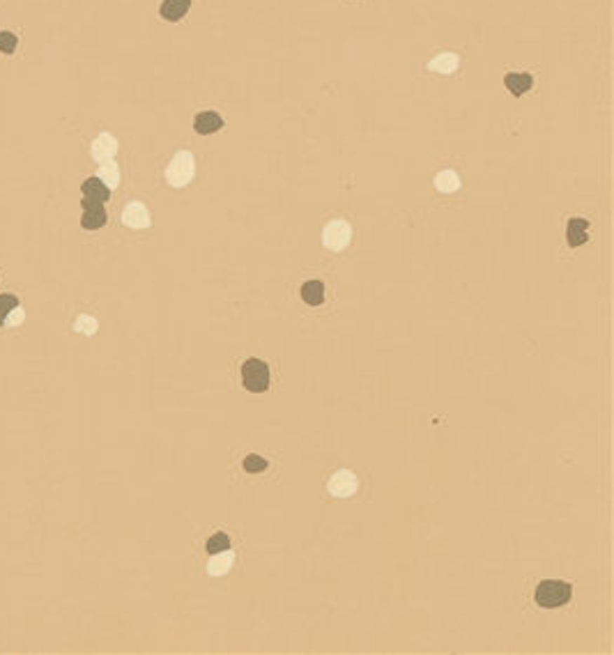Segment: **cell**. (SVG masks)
Masks as SVG:
<instances>
[{
  "mask_svg": "<svg viewBox=\"0 0 614 655\" xmlns=\"http://www.w3.org/2000/svg\"><path fill=\"white\" fill-rule=\"evenodd\" d=\"M570 595H573V588L566 582H559V579H543V582H538L536 591H534V600L538 607H545V609H557V607H563Z\"/></svg>",
  "mask_w": 614,
  "mask_h": 655,
  "instance_id": "6da1fadb",
  "label": "cell"
},
{
  "mask_svg": "<svg viewBox=\"0 0 614 655\" xmlns=\"http://www.w3.org/2000/svg\"><path fill=\"white\" fill-rule=\"evenodd\" d=\"M194 175H196V156L189 150L178 152L168 163V168H166V182L175 189L187 187L194 180Z\"/></svg>",
  "mask_w": 614,
  "mask_h": 655,
  "instance_id": "7a4b0ae2",
  "label": "cell"
},
{
  "mask_svg": "<svg viewBox=\"0 0 614 655\" xmlns=\"http://www.w3.org/2000/svg\"><path fill=\"white\" fill-rule=\"evenodd\" d=\"M242 384L251 393H265L269 389V366L260 359H246L242 363Z\"/></svg>",
  "mask_w": 614,
  "mask_h": 655,
  "instance_id": "3957f363",
  "label": "cell"
},
{
  "mask_svg": "<svg viewBox=\"0 0 614 655\" xmlns=\"http://www.w3.org/2000/svg\"><path fill=\"white\" fill-rule=\"evenodd\" d=\"M350 242H352V228H350V223L343 219L329 221L325 230H322V244L334 253L345 251V248L350 246Z\"/></svg>",
  "mask_w": 614,
  "mask_h": 655,
  "instance_id": "277c9868",
  "label": "cell"
},
{
  "mask_svg": "<svg viewBox=\"0 0 614 655\" xmlns=\"http://www.w3.org/2000/svg\"><path fill=\"white\" fill-rule=\"evenodd\" d=\"M327 490L331 497H336V499H347V497H352L359 490V480H356V476L350 469H338L336 474H331Z\"/></svg>",
  "mask_w": 614,
  "mask_h": 655,
  "instance_id": "5b68a950",
  "label": "cell"
},
{
  "mask_svg": "<svg viewBox=\"0 0 614 655\" xmlns=\"http://www.w3.org/2000/svg\"><path fill=\"white\" fill-rule=\"evenodd\" d=\"M122 223H124L127 228L143 230V228H150L152 219H150V212H147V207H145L143 203L134 201V203H129L127 207H124V212H122Z\"/></svg>",
  "mask_w": 614,
  "mask_h": 655,
  "instance_id": "8992f818",
  "label": "cell"
},
{
  "mask_svg": "<svg viewBox=\"0 0 614 655\" xmlns=\"http://www.w3.org/2000/svg\"><path fill=\"white\" fill-rule=\"evenodd\" d=\"M90 152H93V159L99 161V163L113 161V156L118 154V140L104 131V134H99L93 140V147H90Z\"/></svg>",
  "mask_w": 614,
  "mask_h": 655,
  "instance_id": "52a82bcc",
  "label": "cell"
},
{
  "mask_svg": "<svg viewBox=\"0 0 614 655\" xmlns=\"http://www.w3.org/2000/svg\"><path fill=\"white\" fill-rule=\"evenodd\" d=\"M106 223V210L104 203H93L83 198V217H81V226L86 230H99Z\"/></svg>",
  "mask_w": 614,
  "mask_h": 655,
  "instance_id": "ba28073f",
  "label": "cell"
},
{
  "mask_svg": "<svg viewBox=\"0 0 614 655\" xmlns=\"http://www.w3.org/2000/svg\"><path fill=\"white\" fill-rule=\"evenodd\" d=\"M194 129H196V134H201V136L217 134V131L223 129V120H221L219 113H214V111H203V113L196 115Z\"/></svg>",
  "mask_w": 614,
  "mask_h": 655,
  "instance_id": "9c48e42d",
  "label": "cell"
},
{
  "mask_svg": "<svg viewBox=\"0 0 614 655\" xmlns=\"http://www.w3.org/2000/svg\"><path fill=\"white\" fill-rule=\"evenodd\" d=\"M81 191H83V198H86V201H93V203H106L111 196V189L106 187L99 177H90V180L83 182Z\"/></svg>",
  "mask_w": 614,
  "mask_h": 655,
  "instance_id": "30bf717a",
  "label": "cell"
},
{
  "mask_svg": "<svg viewBox=\"0 0 614 655\" xmlns=\"http://www.w3.org/2000/svg\"><path fill=\"white\" fill-rule=\"evenodd\" d=\"M232 563H235V554H232L230 550H223V552L212 554L210 563H207V575H210V577H221V575H226L228 570L232 568Z\"/></svg>",
  "mask_w": 614,
  "mask_h": 655,
  "instance_id": "8fae6325",
  "label": "cell"
},
{
  "mask_svg": "<svg viewBox=\"0 0 614 655\" xmlns=\"http://www.w3.org/2000/svg\"><path fill=\"white\" fill-rule=\"evenodd\" d=\"M504 83H506V88H509V93H513L516 97H522L525 93H529V90H532V86H534V79H532V74H525V72H511V74H506Z\"/></svg>",
  "mask_w": 614,
  "mask_h": 655,
  "instance_id": "7c38bea8",
  "label": "cell"
},
{
  "mask_svg": "<svg viewBox=\"0 0 614 655\" xmlns=\"http://www.w3.org/2000/svg\"><path fill=\"white\" fill-rule=\"evenodd\" d=\"M189 7H192V0H163L161 7H159V14L166 21L175 23L180 19H185Z\"/></svg>",
  "mask_w": 614,
  "mask_h": 655,
  "instance_id": "4fadbf2b",
  "label": "cell"
},
{
  "mask_svg": "<svg viewBox=\"0 0 614 655\" xmlns=\"http://www.w3.org/2000/svg\"><path fill=\"white\" fill-rule=\"evenodd\" d=\"M589 221H585V219H570L568 221V230H566V237H568V246H573V248H578V246H582V244H587V239H589Z\"/></svg>",
  "mask_w": 614,
  "mask_h": 655,
  "instance_id": "5bb4252c",
  "label": "cell"
},
{
  "mask_svg": "<svg viewBox=\"0 0 614 655\" xmlns=\"http://www.w3.org/2000/svg\"><path fill=\"white\" fill-rule=\"evenodd\" d=\"M458 65H460V58L455 53H439L428 62V69L437 72V74H446V76H449V74H453L455 69H458Z\"/></svg>",
  "mask_w": 614,
  "mask_h": 655,
  "instance_id": "9a60e30c",
  "label": "cell"
},
{
  "mask_svg": "<svg viewBox=\"0 0 614 655\" xmlns=\"http://www.w3.org/2000/svg\"><path fill=\"white\" fill-rule=\"evenodd\" d=\"M435 189L439 194H455L460 189V177L455 170H442L435 175Z\"/></svg>",
  "mask_w": 614,
  "mask_h": 655,
  "instance_id": "2e32d148",
  "label": "cell"
},
{
  "mask_svg": "<svg viewBox=\"0 0 614 655\" xmlns=\"http://www.w3.org/2000/svg\"><path fill=\"white\" fill-rule=\"evenodd\" d=\"M300 295L309 306H320L325 302V285H322V281H309L302 285Z\"/></svg>",
  "mask_w": 614,
  "mask_h": 655,
  "instance_id": "e0dca14e",
  "label": "cell"
},
{
  "mask_svg": "<svg viewBox=\"0 0 614 655\" xmlns=\"http://www.w3.org/2000/svg\"><path fill=\"white\" fill-rule=\"evenodd\" d=\"M97 177L102 180L109 189H115L120 184V170H118V166H115L113 161H106V163L99 166V175Z\"/></svg>",
  "mask_w": 614,
  "mask_h": 655,
  "instance_id": "ac0fdd59",
  "label": "cell"
},
{
  "mask_svg": "<svg viewBox=\"0 0 614 655\" xmlns=\"http://www.w3.org/2000/svg\"><path fill=\"white\" fill-rule=\"evenodd\" d=\"M223 550H230V536L228 534H214L210 541H207V552L217 554Z\"/></svg>",
  "mask_w": 614,
  "mask_h": 655,
  "instance_id": "d6986e66",
  "label": "cell"
},
{
  "mask_svg": "<svg viewBox=\"0 0 614 655\" xmlns=\"http://www.w3.org/2000/svg\"><path fill=\"white\" fill-rule=\"evenodd\" d=\"M74 331L86 334V336H93L97 331V320L93 318V315H81V318L74 322Z\"/></svg>",
  "mask_w": 614,
  "mask_h": 655,
  "instance_id": "ffe728a7",
  "label": "cell"
},
{
  "mask_svg": "<svg viewBox=\"0 0 614 655\" xmlns=\"http://www.w3.org/2000/svg\"><path fill=\"white\" fill-rule=\"evenodd\" d=\"M16 306H19V299H16L14 295H0V327H5L7 315H10Z\"/></svg>",
  "mask_w": 614,
  "mask_h": 655,
  "instance_id": "44dd1931",
  "label": "cell"
},
{
  "mask_svg": "<svg viewBox=\"0 0 614 655\" xmlns=\"http://www.w3.org/2000/svg\"><path fill=\"white\" fill-rule=\"evenodd\" d=\"M244 469L248 474H260V471L267 469V460L260 458V455H246L244 458Z\"/></svg>",
  "mask_w": 614,
  "mask_h": 655,
  "instance_id": "7402d4cb",
  "label": "cell"
},
{
  "mask_svg": "<svg viewBox=\"0 0 614 655\" xmlns=\"http://www.w3.org/2000/svg\"><path fill=\"white\" fill-rule=\"evenodd\" d=\"M16 41H19V39H16L14 32H7V30L0 32V51H3V53H14L16 51Z\"/></svg>",
  "mask_w": 614,
  "mask_h": 655,
  "instance_id": "603a6c76",
  "label": "cell"
},
{
  "mask_svg": "<svg viewBox=\"0 0 614 655\" xmlns=\"http://www.w3.org/2000/svg\"><path fill=\"white\" fill-rule=\"evenodd\" d=\"M23 318H26V313H23V309H21V306H16V309H12V313L7 315V320H5V327H16V325H21V322H23Z\"/></svg>",
  "mask_w": 614,
  "mask_h": 655,
  "instance_id": "cb8c5ba5",
  "label": "cell"
}]
</instances>
